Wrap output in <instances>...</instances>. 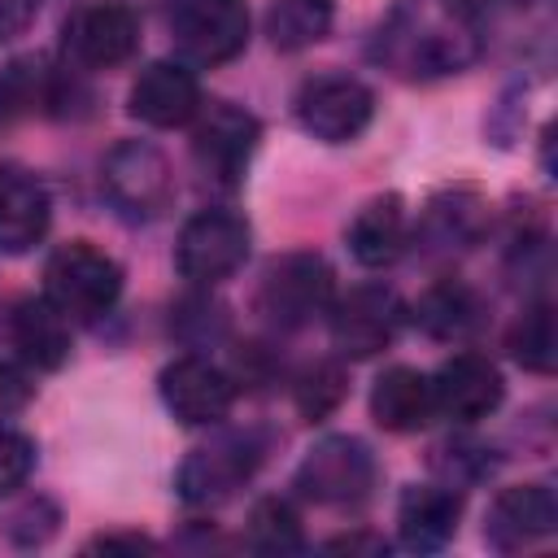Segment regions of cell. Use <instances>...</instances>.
Listing matches in <instances>:
<instances>
[{"label": "cell", "instance_id": "1", "mask_svg": "<svg viewBox=\"0 0 558 558\" xmlns=\"http://www.w3.org/2000/svg\"><path fill=\"white\" fill-rule=\"evenodd\" d=\"M379 52L410 78L458 74L475 61L480 35L462 4L453 0H414L405 4L388 31H379Z\"/></svg>", "mask_w": 558, "mask_h": 558}, {"label": "cell", "instance_id": "2", "mask_svg": "<svg viewBox=\"0 0 558 558\" xmlns=\"http://www.w3.org/2000/svg\"><path fill=\"white\" fill-rule=\"evenodd\" d=\"M122 292V266L92 240H70L44 262V296L74 323H92L113 310Z\"/></svg>", "mask_w": 558, "mask_h": 558}, {"label": "cell", "instance_id": "3", "mask_svg": "<svg viewBox=\"0 0 558 558\" xmlns=\"http://www.w3.org/2000/svg\"><path fill=\"white\" fill-rule=\"evenodd\" d=\"M248 222L231 209H201L183 222L174 244V266L192 283H222L231 279L248 257Z\"/></svg>", "mask_w": 558, "mask_h": 558}, {"label": "cell", "instance_id": "4", "mask_svg": "<svg viewBox=\"0 0 558 558\" xmlns=\"http://www.w3.org/2000/svg\"><path fill=\"white\" fill-rule=\"evenodd\" d=\"M105 196L126 214V218H157L174 201V174L161 148L148 140H122L109 148L100 166Z\"/></svg>", "mask_w": 558, "mask_h": 558}, {"label": "cell", "instance_id": "5", "mask_svg": "<svg viewBox=\"0 0 558 558\" xmlns=\"http://www.w3.org/2000/svg\"><path fill=\"white\" fill-rule=\"evenodd\" d=\"M170 35L196 65H227L248 44V0H174Z\"/></svg>", "mask_w": 558, "mask_h": 558}, {"label": "cell", "instance_id": "6", "mask_svg": "<svg viewBox=\"0 0 558 558\" xmlns=\"http://www.w3.org/2000/svg\"><path fill=\"white\" fill-rule=\"evenodd\" d=\"M331 266L318 253H288L266 266L257 288V310L279 327H301L331 310Z\"/></svg>", "mask_w": 558, "mask_h": 558}, {"label": "cell", "instance_id": "7", "mask_svg": "<svg viewBox=\"0 0 558 558\" xmlns=\"http://www.w3.org/2000/svg\"><path fill=\"white\" fill-rule=\"evenodd\" d=\"M371 118H375V96L366 83H357L349 74H323L296 92V122L305 135H314L323 144L357 140L371 126Z\"/></svg>", "mask_w": 558, "mask_h": 558}, {"label": "cell", "instance_id": "8", "mask_svg": "<svg viewBox=\"0 0 558 558\" xmlns=\"http://www.w3.org/2000/svg\"><path fill=\"white\" fill-rule=\"evenodd\" d=\"M375 484V458L357 436H323L296 466V488L323 506H353Z\"/></svg>", "mask_w": 558, "mask_h": 558}, {"label": "cell", "instance_id": "9", "mask_svg": "<svg viewBox=\"0 0 558 558\" xmlns=\"http://www.w3.org/2000/svg\"><path fill=\"white\" fill-rule=\"evenodd\" d=\"M257 140H262V126L248 109L209 105V113L192 131V157L205 179H214L218 187H235L257 153Z\"/></svg>", "mask_w": 558, "mask_h": 558}, {"label": "cell", "instance_id": "10", "mask_svg": "<svg viewBox=\"0 0 558 558\" xmlns=\"http://www.w3.org/2000/svg\"><path fill=\"white\" fill-rule=\"evenodd\" d=\"M401 301L392 288L384 283H362L349 296H340L331 305V340L344 357H371L379 353L397 327H401Z\"/></svg>", "mask_w": 558, "mask_h": 558}, {"label": "cell", "instance_id": "11", "mask_svg": "<svg viewBox=\"0 0 558 558\" xmlns=\"http://www.w3.org/2000/svg\"><path fill=\"white\" fill-rule=\"evenodd\" d=\"M140 44V22L122 0H96L83 4L65 22V48L74 52L78 65L92 70H113L122 65Z\"/></svg>", "mask_w": 558, "mask_h": 558}, {"label": "cell", "instance_id": "12", "mask_svg": "<svg viewBox=\"0 0 558 558\" xmlns=\"http://www.w3.org/2000/svg\"><path fill=\"white\" fill-rule=\"evenodd\" d=\"M506 397L501 371L484 353H453L432 375V405L453 423H475L493 414Z\"/></svg>", "mask_w": 558, "mask_h": 558}, {"label": "cell", "instance_id": "13", "mask_svg": "<svg viewBox=\"0 0 558 558\" xmlns=\"http://www.w3.org/2000/svg\"><path fill=\"white\" fill-rule=\"evenodd\" d=\"M558 527V497L545 484H510L493 497L488 519H484V541L501 554L527 549L545 541Z\"/></svg>", "mask_w": 558, "mask_h": 558}, {"label": "cell", "instance_id": "14", "mask_svg": "<svg viewBox=\"0 0 558 558\" xmlns=\"http://www.w3.org/2000/svg\"><path fill=\"white\" fill-rule=\"evenodd\" d=\"M157 384H161L166 410L187 427H205V423L227 418V410L235 401V384L205 357H174Z\"/></svg>", "mask_w": 558, "mask_h": 558}, {"label": "cell", "instance_id": "15", "mask_svg": "<svg viewBox=\"0 0 558 558\" xmlns=\"http://www.w3.org/2000/svg\"><path fill=\"white\" fill-rule=\"evenodd\" d=\"M253 466H257V449L240 436H222V440L201 445V449L187 453V462L179 471V493L192 506L222 501L253 475Z\"/></svg>", "mask_w": 558, "mask_h": 558}, {"label": "cell", "instance_id": "16", "mask_svg": "<svg viewBox=\"0 0 558 558\" xmlns=\"http://www.w3.org/2000/svg\"><path fill=\"white\" fill-rule=\"evenodd\" d=\"M131 113L148 126H183L201 113V83L179 61H153L131 87Z\"/></svg>", "mask_w": 558, "mask_h": 558}, {"label": "cell", "instance_id": "17", "mask_svg": "<svg viewBox=\"0 0 558 558\" xmlns=\"http://www.w3.org/2000/svg\"><path fill=\"white\" fill-rule=\"evenodd\" d=\"M48 222H52L48 187L22 166H0V253L35 248Z\"/></svg>", "mask_w": 558, "mask_h": 558}, {"label": "cell", "instance_id": "18", "mask_svg": "<svg viewBox=\"0 0 558 558\" xmlns=\"http://www.w3.org/2000/svg\"><path fill=\"white\" fill-rule=\"evenodd\" d=\"M458 519H462V497L440 484H410L397 501V532L401 545L414 554L440 549L458 532Z\"/></svg>", "mask_w": 558, "mask_h": 558}, {"label": "cell", "instance_id": "19", "mask_svg": "<svg viewBox=\"0 0 558 558\" xmlns=\"http://www.w3.org/2000/svg\"><path fill=\"white\" fill-rule=\"evenodd\" d=\"M9 336H13V349L39 366V371H57L65 366L70 357V318L48 301V296H31L13 310V323H9Z\"/></svg>", "mask_w": 558, "mask_h": 558}, {"label": "cell", "instance_id": "20", "mask_svg": "<svg viewBox=\"0 0 558 558\" xmlns=\"http://www.w3.org/2000/svg\"><path fill=\"white\" fill-rule=\"evenodd\" d=\"M432 410V379L414 366H388L371 388V418L384 432H418Z\"/></svg>", "mask_w": 558, "mask_h": 558}, {"label": "cell", "instance_id": "21", "mask_svg": "<svg viewBox=\"0 0 558 558\" xmlns=\"http://www.w3.org/2000/svg\"><path fill=\"white\" fill-rule=\"evenodd\" d=\"M401 244H405V205H401V196L397 192L371 196L349 222V253L362 266L379 270V266H392L401 257Z\"/></svg>", "mask_w": 558, "mask_h": 558}, {"label": "cell", "instance_id": "22", "mask_svg": "<svg viewBox=\"0 0 558 558\" xmlns=\"http://www.w3.org/2000/svg\"><path fill=\"white\" fill-rule=\"evenodd\" d=\"M331 17H336L331 0H270L266 35L279 52H301L331 31Z\"/></svg>", "mask_w": 558, "mask_h": 558}, {"label": "cell", "instance_id": "23", "mask_svg": "<svg viewBox=\"0 0 558 558\" xmlns=\"http://www.w3.org/2000/svg\"><path fill=\"white\" fill-rule=\"evenodd\" d=\"M414 318L427 336L436 340H453V336H466L475 323H480V305L475 296L462 288V283H436L423 292V301L414 305Z\"/></svg>", "mask_w": 558, "mask_h": 558}, {"label": "cell", "instance_id": "24", "mask_svg": "<svg viewBox=\"0 0 558 558\" xmlns=\"http://www.w3.org/2000/svg\"><path fill=\"white\" fill-rule=\"evenodd\" d=\"M48 100H52V74L44 61L26 57V61H13L9 70H0V122L26 118V113L44 109Z\"/></svg>", "mask_w": 558, "mask_h": 558}, {"label": "cell", "instance_id": "25", "mask_svg": "<svg viewBox=\"0 0 558 558\" xmlns=\"http://www.w3.org/2000/svg\"><path fill=\"white\" fill-rule=\"evenodd\" d=\"M510 353L523 371H536V375H549L554 371V357H558V331H554V310L541 301L532 305L514 331H510Z\"/></svg>", "mask_w": 558, "mask_h": 558}, {"label": "cell", "instance_id": "26", "mask_svg": "<svg viewBox=\"0 0 558 558\" xmlns=\"http://www.w3.org/2000/svg\"><path fill=\"white\" fill-rule=\"evenodd\" d=\"M244 532H248V545L262 549V554H292V549H301V519H296V510L283 497H262L248 510Z\"/></svg>", "mask_w": 558, "mask_h": 558}, {"label": "cell", "instance_id": "27", "mask_svg": "<svg viewBox=\"0 0 558 558\" xmlns=\"http://www.w3.org/2000/svg\"><path fill=\"white\" fill-rule=\"evenodd\" d=\"M344 392H349V375H344L336 362H314V366H305V371L296 375V384H292V401H296L301 418H310V423L327 418V414L344 401Z\"/></svg>", "mask_w": 558, "mask_h": 558}, {"label": "cell", "instance_id": "28", "mask_svg": "<svg viewBox=\"0 0 558 558\" xmlns=\"http://www.w3.org/2000/svg\"><path fill=\"white\" fill-rule=\"evenodd\" d=\"M35 466V445L22 432H4L0 427V497H9Z\"/></svg>", "mask_w": 558, "mask_h": 558}, {"label": "cell", "instance_id": "29", "mask_svg": "<svg viewBox=\"0 0 558 558\" xmlns=\"http://www.w3.org/2000/svg\"><path fill=\"white\" fill-rule=\"evenodd\" d=\"M26 401H31V384H26V375H22L17 366L0 362V418L17 414Z\"/></svg>", "mask_w": 558, "mask_h": 558}, {"label": "cell", "instance_id": "30", "mask_svg": "<svg viewBox=\"0 0 558 558\" xmlns=\"http://www.w3.org/2000/svg\"><path fill=\"white\" fill-rule=\"evenodd\" d=\"M87 549H100V554H118V549L140 554V549H157V545H153L148 536H140V532H105V536L87 541Z\"/></svg>", "mask_w": 558, "mask_h": 558}, {"label": "cell", "instance_id": "31", "mask_svg": "<svg viewBox=\"0 0 558 558\" xmlns=\"http://www.w3.org/2000/svg\"><path fill=\"white\" fill-rule=\"evenodd\" d=\"M327 549H336V554H384L388 545L379 541V536H366V532H353V536H331L327 541Z\"/></svg>", "mask_w": 558, "mask_h": 558}]
</instances>
